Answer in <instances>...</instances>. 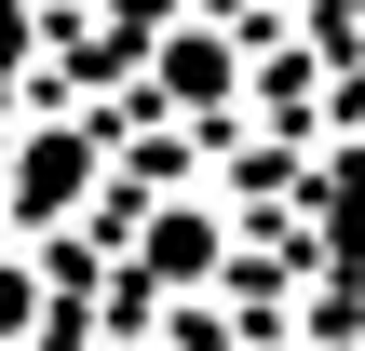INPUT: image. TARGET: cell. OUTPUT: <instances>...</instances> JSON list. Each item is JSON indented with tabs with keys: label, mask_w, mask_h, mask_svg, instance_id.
<instances>
[{
	"label": "cell",
	"mask_w": 365,
	"mask_h": 351,
	"mask_svg": "<svg viewBox=\"0 0 365 351\" xmlns=\"http://www.w3.org/2000/svg\"><path fill=\"white\" fill-rule=\"evenodd\" d=\"M41 311H54V257L0 230V351H27V338H41Z\"/></svg>",
	"instance_id": "3"
},
{
	"label": "cell",
	"mask_w": 365,
	"mask_h": 351,
	"mask_svg": "<svg viewBox=\"0 0 365 351\" xmlns=\"http://www.w3.org/2000/svg\"><path fill=\"white\" fill-rule=\"evenodd\" d=\"M244 81H257V41H244L230 0H176L149 27V54H135V108L190 122L203 149H217V122H244Z\"/></svg>",
	"instance_id": "2"
},
{
	"label": "cell",
	"mask_w": 365,
	"mask_h": 351,
	"mask_svg": "<svg viewBox=\"0 0 365 351\" xmlns=\"http://www.w3.org/2000/svg\"><path fill=\"white\" fill-rule=\"evenodd\" d=\"M244 351H312V338H298V325H257V338H244Z\"/></svg>",
	"instance_id": "4"
},
{
	"label": "cell",
	"mask_w": 365,
	"mask_h": 351,
	"mask_svg": "<svg viewBox=\"0 0 365 351\" xmlns=\"http://www.w3.org/2000/svg\"><path fill=\"white\" fill-rule=\"evenodd\" d=\"M108 216V108H14L0 135V230L14 243H68Z\"/></svg>",
	"instance_id": "1"
}]
</instances>
